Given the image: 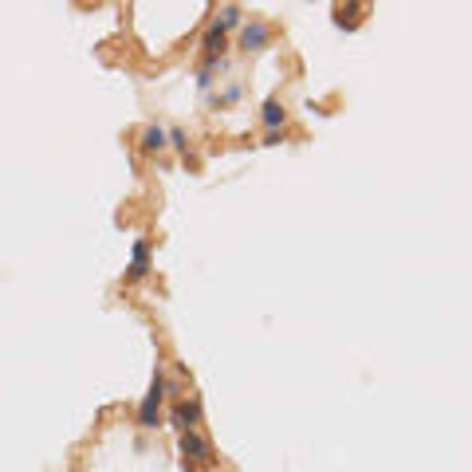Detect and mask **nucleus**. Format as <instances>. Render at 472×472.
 <instances>
[{
	"label": "nucleus",
	"instance_id": "423d86ee",
	"mask_svg": "<svg viewBox=\"0 0 472 472\" xmlns=\"http://www.w3.org/2000/svg\"><path fill=\"white\" fill-rule=\"evenodd\" d=\"M260 111H264V114H260V119H264V126H268L271 134L280 130V126H283V119H288V111L280 107V99H268V102L260 107Z\"/></svg>",
	"mask_w": 472,
	"mask_h": 472
},
{
	"label": "nucleus",
	"instance_id": "f257e3e1",
	"mask_svg": "<svg viewBox=\"0 0 472 472\" xmlns=\"http://www.w3.org/2000/svg\"><path fill=\"white\" fill-rule=\"evenodd\" d=\"M161 398H166V378H161V370H154L150 390H146V398H142V405H138V425H142V429H158Z\"/></svg>",
	"mask_w": 472,
	"mask_h": 472
},
{
	"label": "nucleus",
	"instance_id": "0eeeda50",
	"mask_svg": "<svg viewBox=\"0 0 472 472\" xmlns=\"http://www.w3.org/2000/svg\"><path fill=\"white\" fill-rule=\"evenodd\" d=\"M161 146H170V142H166V130L154 122V126H146V130H142V150L154 154V150H161Z\"/></svg>",
	"mask_w": 472,
	"mask_h": 472
},
{
	"label": "nucleus",
	"instance_id": "f03ea898",
	"mask_svg": "<svg viewBox=\"0 0 472 472\" xmlns=\"http://www.w3.org/2000/svg\"><path fill=\"white\" fill-rule=\"evenodd\" d=\"M177 449H181V457H185V464H209V461H217L213 457V445H209V437H201L197 429H189V433H181V441H177Z\"/></svg>",
	"mask_w": 472,
	"mask_h": 472
},
{
	"label": "nucleus",
	"instance_id": "7ed1b4c3",
	"mask_svg": "<svg viewBox=\"0 0 472 472\" xmlns=\"http://www.w3.org/2000/svg\"><path fill=\"white\" fill-rule=\"evenodd\" d=\"M197 422H201V402L197 398H185V402H177L170 410V425L177 433H189V429H197Z\"/></svg>",
	"mask_w": 472,
	"mask_h": 472
},
{
	"label": "nucleus",
	"instance_id": "9d476101",
	"mask_svg": "<svg viewBox=\"0 0 472 472\" xmlns=\"http://www.w3.org/2000/svg\"><path fill=\"white\" fill-rule=\"evenodd\" d=\"M166 142H170L173 150H181V154L189 150V142H185V130H166Z\"/></svg>",
	"mask_w": 472,
	"mask_h": 472
},
{
	"label": "nucleus",
	"instance_id": "1a4fd4ad",
	"mask_svg": "<svg viewBox=\"0 0 472 472\" xmlns=\"http://www.w3.org/2000/svg\"><path fill=\"white\" fill-rule=\"evenodd\" d=\"M236 24H241V8H236V4H224V8H221V20H217V28L229 32V28H236Z\"/></svg>",
	"mask_w": 472,
	"mask_h": 472
},
{
	"label": "nucleus",
	"instance_id": "20e7f679",
	"mask_svg": "<svg viewBox=\"0 0 472 472\" xmlns=\"http://www.w3.org/2000/svg\"><path fill=\"white\" fill-rule=\"evenodd\" d=\"M268 43H271V28L264 20L244 24V32H241V48L244 51H260V48H268Z\"/></svg>",
	"mask_w": 472,
	"mask_h": 472
},
{
	"label": "nucleus",
	"instance_id": "39448f33",
	"mask_svg": "<svg viewBox=\"0 0 472 472\" xmlns=\"http://www.w3.org/2000/svg\"><path fill=\"white\" fill-rule=\"evenodd\" d=\"M150 271V241H134L130 264H126V280H142Z\"/></svg>",
	"mask_w": 472,
	"mask_h": 472
},
{
	"label": "nucleus",
	"instance_id": "6e6552de",
	"mask_svg": "<svg viewBox=\"0 0 472 472\" xmlns=\"http://www.w3.org/2000/svg\"><path fill=\"white\" fill-rule=\"evenodd\" d=\"M201 48L209 51V55H217V51L224 48V32L217 28V24H209V32H205V40H201Z\"/></svg>",
	"mask_w": 472,
	"mask_h": 472
}]
</instances>
